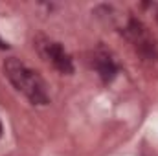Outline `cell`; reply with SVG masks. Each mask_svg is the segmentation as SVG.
Segmentation results:
<instances>
[{
    "label": "cell",
    "instance_id": "cell-7",
    "mask_svg": "<svg viewBox=\"0 0 158 156\" xmlns=\"http://www.w3.org/2000/svg\"><path fill=\"white\" fill-rule=\"evenodd\" d=\"M156 20H158V6H156Z\"/></svg>",
    "mask_w": 158,
    "mask_h": 156
},
{
    "label": "cell",
    "instance_id": "cell-1",
    "mask_svg": "<svg viewBox=\"0 0 158 156\" xmlns=\"http://www.w3.org/2000/svg\"><path fill=\"white\" fill-rule=\"evenodd\" d=\"M6 77L15 86L17 92L28 97L31 105H48L50 103V94H48V84L40 77L37 70L30 68L24 61L17 57H9L2 64Z\"/></svg>",
    "mask_w": 158,
    "mask_h": 156
},
{
    "label": "cell",
    "instance_id": "cell-6",
    "mask_svg": "<svg viewBox=\"0 0 158 156\" xmlns=\"http://www.w3.org/2000/svg\"><path fill=\"white\" fill-rule=\"evenodd\" d=\"M2 134H4V127H2V121H0V138H2Z\"/></svg>",
    "mask_w": 158,
    "mask_h": 156
},
{
    "label": "cell",
    "instance_id": "cell-5",
    "mask_svg": "<svg viewBox=\"0 0 158 156\" xmlns=\"http://www.w3.org/2000/svg\"><path fill=\"white\" fill-rule=\"evenodd\" d=\"M7 48H9V44H7L6 40L2 39V37H0V50H7Z\"/></svg>",
    "mask_w": 158,
    "mask_h": 156
},
{
    "label": "cell",
    "instance_id": "cell-2",
    "mask_svg": "<svg viewBox=\"0 0 158 156\" xmlns=\"http://www.w3.org/2000/svg\"><path fill=\"white\" fill-rule=\"evenodd\" d=\"M121 24H119V33L132 44V48L136 50V53L140 57H143L145 61H156L158 59V44L155 37L151 35L149 28L134 18V17H121Z\"/></svg>",
    "mask_w": 158,
    "mask_h": 156
},
{
    "label": "cell",
    "instance_id": "cell-4",
    "mask_svg": "<svg viewBox=\"0 0 158 156\" xmlns=\"http://www.w3.org/2000/svg\"><path fill=\"white\" fill-rule=\"evenodd\" d=\"M90 64L92 68L98 72V76L101 77V81L107 84L110 83L112 79L116 77V74L119 72V66L116 63V59L112 57V53L109 50H105L103 46H98L94 51H92V57H90Z\"/></svg>",
    "mask_w": 158,
    "mask_h": 156
},
{
    "label": "cell",
    "instance_id": "cell-3",
    "mask_svg": "<svg viewBox=\"0 0 158 156\" xmlns=\"http://www.w3.org/2000/svg\"><path fill=\"white\" fill-rule=\"evenodd\" d=\"M33 46L40 55V59H44L48 64H52L59 74L63 76H72L74 74V61L70 57V53L64 50V46L57 40L50 39L46 35H37L33 39Z\"/></svg>",
    "mask_w": 158,
    "mask_h": 156
}]
</instances>
